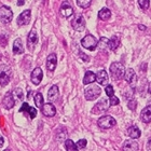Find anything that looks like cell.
<instances>
[{
  "instance_id": "6da1fadb",
  "label": "cell",
  "mask_w": 151,
  "mask_h": 151,
  "mask_svg": "<svg viewBox=\"0 0 151 151\" xmlns=\"http://www.w3.org/2000/svg\"><path fill=\"white\" fill-rule=\"evenodd\" d=\"M101 94V90L99 85L90 84V86H86L84 90V96L86 101H95L97 99Z\"/></svg>"
},
{
  "instance_id": "7a4b0ae2",
  "label": "cell",
  "mask_w": 151,
  "mask_h": 151,
  "mask_svg": "<svg viewBox=\"0 0 151 151\" xmlns=\"http://www.w3.org/2000/svg\"><path fill=\"white\" fill-rule=\"evenodd\" d=\"M110 73L112 76L113 79L116 80H120L124 77V73H125V68L121 63H112L110 66Z\"/></svg>"
},
{
  "instance_id": "3957f363",
  "label": "cell",
  "mask_w": 151,
  "mask_h": 151,
  "mask_svg": "<svg viewBox=\"0 0 151 151\" xmlns=\"http://www.w3.org/2000/svg\"><path fill=\"white\" fill-rule=\"evenodd\" d=\"M98 126L103 129H111L116 124V121L114 118H112L111 116H103L101 118H99L97 121Z\"/></svg>"
},
{
  "instance_id": "277c9868",
  "label": "cell",
  "mask_w": 151,
  "mask_h": 151,
  "mask_svg": "<svg viewBox=\"0 0 151 151\" xmlns=\"http://www.w3.org/2000/svg\"><path fill=\"white\" fill-rule=\"evenodd\" d=\"M97 40H96V38L94 36L92 35H88L85 36L83 39L81 40V45L85 49H88L90 51H94L96 47H97Z\"/></svg>"
},
{
  "instance_id": "5b68a950",
  "label": "cell",
  "mask_w": 151,
  "mask_h": 151,
  "mask_svg": "<svg viewBox=\"0 0 151 151\" xmlns=\"http://www.w3.org/2000/svg\"><path fill=\"white\" fill-rule=\"evenodd\" d=\"M13 19V12L9 6H3L0 8V21L3 24H9Z\"/></svg>"
},
{
  "instance_id": "8992f818",
  "label": "cell",
  "mask_w": 151,
  "mask_h": 151,
  "mask_svg": "<svg viewBox=\"0 0 151 151\" xmlns=\"http://www.w3.org/2000/svg\"><path fill=\"white\" fill-rule=\"evenodd\" d=\"M10 76H11V69L8 66L0 67V85L6 86L10 81Z\"/></svg>"
},
{
  "instance_id": "52a82bcc",
  "label": "cell",
  "mask_w": 151,
  "mask_h": 151,
  "mask_svg": "<svg viewBox=\"0 0 151 151\" xmlns=\"http://www.w3.org/2000/svg\"><path fill=\"white\" fill-rule=\"evenodd\" d=\"M73 28L77 32H83L85 28V19L81 14H77L71 22Z\"/></svg>"
},
{
  "instance_id": "ba28073f",
  "label": "cell",
  "mask_w": 151,
  "mask_h": 151,
  "mask_svg": "<svg viewBox=\"0 0 151 151\" xmlns=\"http://www.w3.org/2000/svg\"><path fill=\"white\" fill-rule=\"evenodd\" d=\"M108 105H110V103H108L107 99L103 98V99H101V101H99V103H97V104L95 105L94 108H93V110H92V112H93V113L106 112V111L108 110V107H109Z\"/></svg>"
},
{
  "instance_id": "9c48e42d",
  "label": "cell",
  "mask_w": 151,
  "mask_h": 151,
  "mask_svg": "<svg viewBox=\"0 0 151 151\" xmlns=\"http://www.w3.org/2000/svg\"><path fill=\"white\" fill-rule=\"evenodd\" d=\"M38 43V35L36 32V29H32V32H29L28 37H27V47L29 51H34L35 47Z\"/></svg>"
},
{
  "instance_id": "30bf717a",
  "label": "cell",
  "mask_w": 151,
  "mask_h": 151,
  "mask_svg": "<svg viewBox=\"0 0 151 151\" xmlns=\"http://www.w3.org/2000/svg\"><path fill=\"white\" fill-rule=\"evenodd\" d=\"M124 79H125V81L127 82L132 88L133 86H135L136 82H137V76H136L135 71H134L132 68H129L127 70H125Z\"/></svg>"
},
{
  "instance_id": "8fae6325",
  "label": "cell",
  "mask_w": 151,
  "mask_h": 151,
  "mask_svg": "<svg viewBox=\"0 0 151 151\" xmlns=\"http://www.w3.org/2000/svg\"><path fill=\"white\" fill-rule=\"evenodd\" d=\"M41 111L45 116H54L56 114V108L52 103H47V104H43L42 108H41Z\"/></svg>"
},
{
  "instance_id": "7c38bea8",
  "label": "cell",
  "mask_w": 151,
  "mask_h": 151,
  "mask_svg": "<svg viewBox=\"0 0 151 151\" xmlns=\"http://www.w3.org/2000/svg\"><path fill=\"white\" fill-rule=\"evenodd\" d=\"M30 16H32V13H30L29 10L23 11L19 15V17H17V25L24 26L29 24V22H30Z\"/></svg>"
},
{
  "instance_id": "4fadbf2b",
  "label": "cell",
  "mask_w": 151,
  "mask_h": 151,
  "mask_svg": "<svg viewBox=\"0 0 151 151\" xmlns=\"http://www.w3.org/2000/svg\"><path fill=\"white\" fill-rule=\"evenodd\" d=\"M2 104H3V107L6 108V109H12V108L14 107L15 99H14V96H13L12 92H8V93L4 95Z\"/></svg>"
},
{
  "instance_id": "5bb4252c",
  "label": "cell",
  "mask_w": 151,
  "mask_h": 151,
  "mask_svg": "<svg viewBox=\"0 0 151 151\" xmlns=\"http://www.w3.org/2000/svg\"><path fill=\"white\" fill-rule=\"evenodd\" d=\"M60 14L64 16V17H70V16L73 14V8L69 4L68 1H64L62 3V6H60Z\"/></svg>"
},
{
  "instance_id": "9a60e30c",
  "label": "cell",
  "mask_w": 151,
  "mask_h": 151,
  "mask_svg": "<svg viewBox=\"0 0 151 151\" xmlns=\"http://www.w3.org/2000/svg\"><path fill=\"white\" fill-rule=\"evenodd\" d=\"M19 112L27 113L30 119H34V118H36V116H37V110H36L34 107H30L27 103H23L22 107L19 108Z\"/></svg>"
},
{
  "instance_id": "2e32d148",
  "label": "cell",
  "mask_w": 151,
  "mask_h": 151,
  "mask_svg": "<svg viewBox=\"0 0 151 151\" xmlns=\"http://www.w3.org/2000/svg\"><path fill=\"white\" fill-rule=\"evenodd\" d=\"M42 78H43V73H42L41 68L37 67V68H35V69L32 70L30 79H32V82L34 83V84L35 85L39 84V83L41 82V80H42Z\"/></svg>"
},
{
  "instance_id": "e0dca14e",
  "label": "cell",
  "mask_w": 151,
  "mask_h": 151,
  "mask_svg": "<svg viewBox=\"0 0 151 151\" xmlns=\"http://www.w3.org/2000/svg\"><path fill=\"white\" fill-rule=\"evenodd\" d=\"M108 73L106 70H101V71H98L97 75H96V81L99 83V85H103V86H106L108 84Z\"/></svg>"
},
{
  "instance_id": "ac0fdd59",
  "label": "cell",
  "mask_w": 151,
  "mask_h": 151,
  "mask_svg": "<svg viewBox=\"0 0 151 151\" xmlns=\"http://www.w3.org/2000/svg\"><path fill=\"white\" fill-rule=\"evenodd\" d=\"M56 64H57V57H56V54H50L49 56H47V69L49 71H54L55 68H56Z\"/></svg>"
},
{
  "instance_id": "d6986e66",
  "label": "cell",
  "mask_w": 151,
  "mask_h": 151,
  "mask_svg": "<svg viewBox=\"0 0 151 151\" xmlns=\"http://www.w3.org/2000/svg\"><path fill=\"white\" fill-rule=\"evenodd\" d=\"M58 95H60L58 86H57V85H53V86L49 90V92H47V99H49L50 103H53V101H55L57 99Z\"/></svg>"
},
{
  "instance_id": "ffe728a7",
  "label": "cell",
  "mask_w": 151,
  "mask_h": 151,
  "mask_svg": "<svg viewBox=\"0 0 151 151\" xmlns=\"http://www.w3.org/2000/svg\"><path fill=\"white\" fill-rule=\"evenodd\" d=\"M140 118H142V122L150 123L151 122V106H146L142 110L140 113Z\"/></svg>"
},
{
  "instance_id": "44dd1931",
  "label": "cell",
  "mask_w": 151,
  "mask_h": 151,
  "mask_svg": "<svg viewBox=\"0 0 151 151\" xmlns=\"http://www.w3.org/2000/svg\"><path fill=\"white\" fill-rule=\"evenodd\" d=\"M127 135L133 139H137L140 137L142 132H140V129H139L137 126L134 125V126H131V127L127 129Z\"/></svg>"
},
{
  "instance_id": "7402d4cb",
  "label": "cell",
  "mask_w": 151,
  "mask_h": 151,
  "mask_svg": "<svg viewBox=\"0 0 151 151\" xmlns=\"http://www.w3.org/2000/svg\"><path fill=\"white\" fill-rule=\"evenodd\" d=\"M13 53L14 54H23L24 53L23 42L19 38H17V39L13 42Z\"/></svg>"
},
{
  "instance_id": "603a6c76",
  "label": "cell",
  "mask_w": 151,
  "mask_h": 151,
  "mask_svg": "<svg viewBox=\"0 0 151 151\" xmlns=\"http://www.w3.org/2000/svg\"><path fill=\"white\" fill-rule=\"evenodd\" d=\"M120 45V38L116 36H113L108 41V49L111 51H116Z\"/></svg>"
},
{
  "instance_id": "cb8c5ba5",
  "label": "cell",
  "mask_w": 151,
  "mask_h": 151,
  "mask_svg": "<svg viewBox=\"0 0 151 151\" xmlns=\"http://www.w3.org/2000/svg\"><path fill=\"white\" fill-rule=\"evenodd\" d=\"M94 81H96V75L93 71H86L84 75V78H83V84L88 85L93 83Z\"/></svg>"
},
{
  "instance_id": "d4e9b609",
  "label": "cell",
  "mask_w": 151,
  "mask_h": 151,
  "mask_svg": "<svg viewBox=\"0 0 151 151\" xmlns=\"http://www.w3.org/2000/svg\"><path fill=\"white\" fill-rule=\"evenodd\" d=\"M111 17V11L108 8H103L98 12V19L101 21H108Z\"/></svg>"
},
{
  "instance_id": "484cf974",
  "label": "cell",
  "mask_w": 151,
  "mask_h": 151,
  "mask_svg": "<svg viewBox=\"0 0 151 151\" xmlns=\"http://www.w3.org/2000/svg\"><path fill=\"white\" fill-rule=\"evenodd\" d=\"M123 150L129 151V150H138V144L134 140H127L123 145Z\"/></svg>"
},
{
  "instance_id": "4316f807",
  "label": "cell",
  "mask_w": 151,
  "mask_h": 151,
  "mask_svg": "<svg viewBox=\"0 0 151 151\" xmlns=\"http://www.w3.org/2000/svg\"><path fill=\"white\" fill-rule=\"evenodd\" d=\"M65 148H66L67 151L79 150L77 144H75V142H73V140H70V139H66V140H65Z\"/></svg>"
},
{
  "instance_id": "83f0119b",
  "label": "cell",
  "mask_w": 151,
  "mask_h": 151,
  "mask_svg": "<svg viewBox=\"0 0 151 151\" xmlns=\"http://www.w3.org/2000/svg\"><path fill=\"white\" fill-rule=\"evenodd\" d=\"M108 41H109V39L106 37H101V39H99V42H98V47H99V49H101V51H106L108 50Z\"/></svg>"
},
{
  "instance_id": "f1b7e54d",
  "label": "cell",
  "mask_w": 151,
  "mask_h": 151,
  "mask_svg": "<svg viewBox=\"0 0 151 151\" xmlns=\"http://www.w3.org/2000/svg\"><path fill=\"white\" fill-rule=\"evenodd\" d=\"M35 104L38 108H42L43 106V96L41 93H37L35 96Z\"/></svg>"
},
{
  "instance_id": "f546056e",
  "label": "cell",
  "mask_w": 151,
  "mask_h": 151,
  "mask_svg": "<svg viewBox=\"0 0 151 151\" xmlns=\"http://www.w3.org/2000/svg\"><path fill=\"white\" fill-rule=\"evenodd\" d=\"M92 0H77V4L82 9H88L91 6Z\"/></svg>"
},
{
  "instance_id": "4dcf8cb0",
  "label": "cell",
  "mask_w": 151,
  "mask_h": 151,
  "mask_svg": "<svg viewBox=\"0 0 151 151\" xmlns=\"http://www.w3.org/2000/svg\"><path fill=\"white\" fill-rule=\"evenodd\" d=\"M66 137H67L66 129H63V131H62V132H57V134H56V139L60 142H64V140L66 139Z\"/></svg>"
},
{
  "instance_id": "1f68e13d",
  "label": "cell",
  "mask_w": 151,
  "mask_h": 151,
  "mask_svg": "<svg viewBox=\"0 0 151 151\" xmlns=\"http://www.w3.org/2000/svg\"><path fill=\"white\" fill-rule=\"evenodd\" d=\"M12 93H13V96H14L15 101L23 99V91L21 90V88H16V90H14Z\"/></svg>"
},
{
  "instance_id": "d6a6232c",
  "label": "cell",
  "mask_w": 151,
  "mask_h": 151,
  "mask_svg": "<svg viewBox=\"0 0 151 151\" xmlns=\"http://www.w3.org/2000/svg\"><path fill=\"white\" fill-rule=\"evenodd\" d=\"M138 4L142 10H148L150 6V0H138Z\"/></svg>"
},
{
  "instance_id": "836d02e7",
  "label": "cell",
  "mask_w": 151,
  "mask_h": 151,
  "mask_svg": "<svg viewBox=\"0 0 151 151\" xmlns=\"http://www.w3.org/2000/svg\"><path fill=\"white\" fill-rule=\"evenodd\" d=\"M105 92H106V94H107L109 97H111V96H113V95H114V90H113V86L111 84L106 85Z\"/></svg>"
},
{
  "instance_id": "e575fe53",
  "label": "cell",
  "mask_w": 151,
  "mask_h": 151,
  "mask_svg": "<svg viewBox=\"0 0 151 151\" xmlns=\"http://www.w3.org/2000/svg\"><path fill=\"white\" fill-rule=\"evenodd\" d=\"M127 106H129V108L131 109V110L135 111L136 110V107H137V101H136L135 99H131V101H129Z\"/></svg>"
},
{
  "instance_id": "d590c367",
  "label": "cell",
  "mask_w": 151,
  "mask_h": 151,
  "mask_svg": "<svg viewBox=\"0 0 151 151\" xmlns=\"http://www.w3.org/2000/svg\"><path fill=\"white\" fill-rule=\"evenodd\" d=\"M86 144H88V142L85 140V139H80L78 142H77V146H78V149L80 150V149H83L86 147Z\"/></svg>"
},
{
  "instance_id": "8d00e7d4",
  "label": "cell",
  "mask_w": 151,
  "mask_h": 151,
  "mask_svg": "<svg viewBox=\"0 0 151 151\" xmlns=\"http://www.w3.org/2000/svg\"><path fill=\"white\" fill-rule=\"evenodd\" d=\"M109 103H110V106H116V105L120 104V99L113 95V96L110 97V101H109Z\"/></svg>"
},
{
  "instance_id": "74e56055",
  "label": "cell",
  "mask_w": 151,
  "mask_h": 151,
  "mask_svg": "<svg viewBox=\"0 0 151 151\" xmlns=\"http://www.w3.org/2000/svg\"><path fill=\"white\" fill-rule=\"evenodd\" d=\"M79 54H80V58H81V60H83L84 62H88V55H85V53H83V52H80Z\"/></svg>"
},
{
  "instance_id": "f35d334b",
  "label": "cell",
  "mask_w": 151,
  "mask_h": 151,
  "mask_svg": "<svg viewBox=\"0 0 151 151\" xmlns=\"http://www.w3.org/2000/svg\"><path fill=\"white\" fill-rule=\"evenodd\" d=\"M3 142H4V139H3V137L1 135H0V148L3 146Z\"/></svg>"
},
{
  "instance_id": "ab89813d",
  "label": "cell",
  "mask_w": 151,
  "mask_h": 151,
  "mask_svg": "<svg viewBox=\"0 0 151 151\" xmlns=\"http://www.w3.org/2000/svg\"><path fill=\"white\" fill-rule=\"evenodd\" d=\"M25 3V0H19L17 1V6H23Z\"/></svg>"
},
{
  "instance_id": "60d3db41",
  "label": "cell",
  "mask_w": 151,
  "mask_h": 151,
  "mask_svg": "<svg viewBox=\"0 0 151 151\" xmlns=\"http://www.w3.org/2000/svg\"><path fill=\"white\" fill-rule=\"evenodd\" d=\"M138 27H139V29H140V30H146V26H144V25H139Z\"/></svg>"
},
{
  "instance_id": "b9f144b4",
  "label": "cell",
  "mask_w": 151,
  "mask_h": 151,
  "mask_svg": "<svg viewBox=\"0 0 151 151\" xmlns=\"http://www.w3.org/2000/svg\"><path fill=\"white\" fill-rule=\"evenodd\" d=\"M147 147H148V150H151V139L148 142V145H147Z\"/></svg>"
},
{
  "instance_id": "7bdbcfd3",
  "label": "cell",
  "mask_w": 151,
  "mask_h": 151,
  "mask_svg": "<svg viewBox=\"0 0 151 151\" xmlns=\"http://www.w3.org/2000/svg\"><path fill=\"white\" fill-rule=\"evenodd\" d=\"M148 92L149 93H151V82L149 83V88H148Z\"/></svg>"
}]
</instances>
